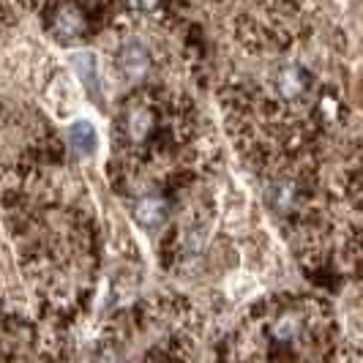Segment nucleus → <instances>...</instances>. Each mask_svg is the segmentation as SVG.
<instances>
[{"instance_id":"5","label":"nucleus","mask_w":363,"mask_h":363,"mask_svg":"<svg viewBox=\"0 0 363 363\" xmlns=\"http://www.w3.org/2000/svg\"><path fill=\"white\" fill-rule=\"evenodd\" d=\"M137 213H140V218H143V224L156 227V224L164 218V202L162 200H145L143 205H140Z\"/></svg>"},{"instance_id":"4","label":"nucleus","mask_w":363,"mask_h":363,"mask_svg":"<svg viewBox=\"0 0 363 363\" xmlns=\"http://www.w3.org/2000/svg\"><path fill=\"white\" fill-rule=\"evenodd\" d=\"M57 25H60V33L66 38H77V33L82 30V17L74 9H63L57 17Z\"/></svg>"},{"instance_id":"6","label":"nucleus","mask_w":363,"mask_h":363,"mask_svg":"<svg viewBox=\"0 0 363 363\" xmlns=\"http://www.w3.org/2000/svg\"><path fill=\"white\" fill-rule=\"evenodd\" d=\"M131 3H134L140 11H150V9H156V3H159V0H131Z\"/></svg>"},{"instance_id":"1","label":"nucleus","mask_w":363,"mask_h":363,"mask_svg":"<svg viewBox=\"0 0 363 363\" xmlns=\"http://www.w3.org/2000/svg\"><path fill=\"white\" fill-rule=\"evenodd\" d=\"M72 66L77 77L82 79L85 91L99 93L101 91V60L93 52H74L72 55Z\"/></svg>"},{"instance_id":"2","label":"nucleus","mask_w":363,"mask_h":363,"mask_svg":"<svg viewBox=\"0 0 363 363\" xmlns=\"http://www.w3.org/2000/svg\"><path fill=\"white\" fill-rule=\"evenodd\" d=\"M66 137L79 156H93V150L99 145V134H96V126L91 121H74L66 131Z\"/></svg>"},{"instance_id":"3","label":"nucleus","mask_w":363,"mask_h":363,"mask_svg":"<svg viewBox=\"0 0 363 363\" xmlns=\"http://www.w3.org/2000/svg\"><path fill=\"white\" fill-rule=\"evenodd\" d=\"M147 50L140 44V41H131L123 47V55H121V66H123V74L128 79H140L143 74L147 72Z\"/></svg>"}]
</instances>
